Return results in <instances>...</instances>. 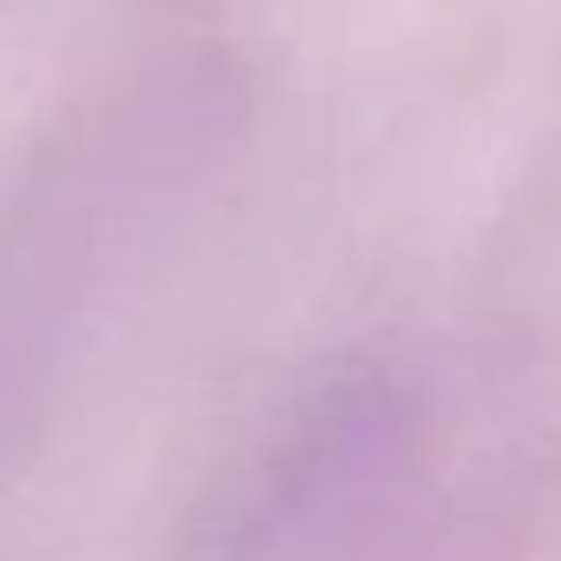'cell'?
<instances>
[{"label": "cell", "mask_w": 561, "mask_h": 561, "mask_svg": "<svg viewBox=\"0 0 561 561\" xmlns=\"http://www.w3.org/2000/svg\"><path fill=\"white\" fill-rule=\"evenodd\" d=\"M423 489V410L390 364L311 377L198 502L179 561H377Z\"/></svg>", "instance_id": "obj_1"}]
</instances>
